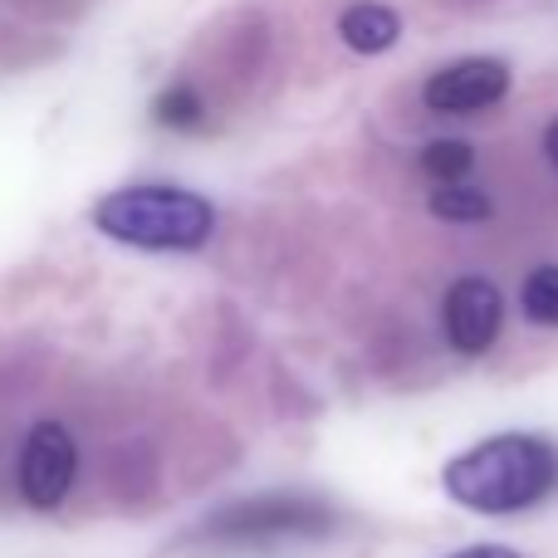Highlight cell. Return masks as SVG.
<instances>
[{
	"label": "cell",
	"mask_w": 558,
	"mask_h": 558,
	"mask_svg": "<svg viewBox=\"0 0 558 558\" xmlns=\"http://www.w3.org/2000/svg\"><path fill=\"white\" fill-rule=\"evenodd\" d=\"M446 495L481 514H514L539 505L558 485V451L544 436H490L461 451L441 475Z\"/></svg>",
	"instance_id": "6da1fadb"
},
{
	"label": "cell",
	"mask_w": 558,
	"mask_h": 558,
	"mask_svg": "<svg viewBox=\"0 0 558 558\" xmlns=\"http://www.w3.org/2000/svg\"><path fill=\"white\" fill-rule=\"evenodd\" d=\"M94 226L137 251H196L211 235L216 211L182 186H123L94 206Z\"/></svg>",
	"instance_id": "7a4b0ae2"
},
{
	"label": "cell",
	"mask_w": 558,
	"mask_h": 558,
	"mask_svg": "<svg viewBox=\"0 0 558 558\" xmlns=\"http://www.w3.org/2000/svg\"><path fill=\"white\" fill-rule=\"evenodd\" d=\"M78 475V446L74 436L59 422H39L25 436V451H20V495H25L35 510H54L64 505V495L74 490Z\"/></svg>",
	"instance_id": "3957f363"
},
{
	"label": "cell",
	"mask_w": 558,
	"mask_h": 558,
	"mask_svg": "<svg viewBox=\"0 0 558 558\" xmlns=\"http://www.w3.org/2000/svg\"><path fill=\"white\" fill-rule=\"evenodd\" d=\"M441 324H446V338H451L456 353L475 357L500 338V324H505V299L500 289L490 284L485 275H465L446 289V304H441Z\"/></svg>",
	"instance_id": "277c9868"
},
{
	"label": "cell",
	"mask_w": 558,
	"mask_h": 558,
	"mask_svg": "<svg viewBox=\"0 0 558 558\" xmlns=\"http://www.w3.org/2000/svg\"><path fill=\"white\" fill-rule=\"evenodd\" d=\"M510 94V69L500 59H461V64H446L441 74L426 78L422 98L432 113L461 118V113H481V108L500 104Z\"/></svg>",
	"instance_id": "5b68a950"
},
{
	"label": "cell",
	"mask_w": 558,
	"mask_h": 558,
	"mask_svg": "<svg viewBox=\"0 0 558 558\" xmlns=\"http://www.w3.org/2000/svg\"><path fill=\"white\" fill-rule=\"evenodd\" d=\"M338 35H343V45L357 49V54H383V49L392 45L397 35H402V20H397V10L363 0V5L343 10V20H338Z\"/></svg>",
	"instance_id": "8992f818"
},
{
	"label": "cell",
	"mask_w": 558,
	"mask_h": 558,
	"mask_svg": "<svg viewBox=\"0 0 558 558\" xmlns=\"http://www.w3.org/2000/svg\"><path fill=\"white\" fill-rule=\"evenodd\" d=\"M471 167H475V147L471 143H456V137H441V143H432L422 153V172L432 177L436 186L465 182V177H471Z\"/></svg>",
	"instance_id": "52a82bcc"
},
{
	"label": "cell",
	"mask_w": 558,
	"mask_h": 558,
	"mask_svg": "<svg viewBox=\"0 0 558 558\" xmlns=\"http://www.w3.org/2000/svg\"><path fill=\"white\" fill-rule=\"evenodd\" d=\"M524 318L539 328H558V265H539L520 289Z\"/></svg>",
	"instance_id": "ba28073f"
},
{
	"label": "cell",
	"mask_w": 558,
	"mask_h": 558,
	"mask_svg": "<svg viewBox=\"0 0 558 558\" xmlns=\"http://www.w3.org/2000/svg\"><path fill=\"white\" fill-rule=\"evenodd\" d=\"M432 211L441 216V221L471 226V221H485V216H490V196L475 192V186H465V182H446V186L432 192Z\"/></svg>",
	"instance_id": "9c48e42d"
},
{
	"label": "cell",
	"mask_w": 558,
	"mask_h": 558,
	"mask_svg": "<svg viewBox=\"0 0 558 558\" xmlns=\"http://www.w3.org/2000/svg\"><path fill=\"white\" fill-rule=\"evenodd\" d=\"M157 118H162L167 128H192L196 118H202V98H196L192 88H167V94L157 98Z\"/></svg>",
	"instance_id": "30bf717a"
},
{
	"label": "cell",
	"mask_w": 558,
	"mask_h": 558,
	"mask_svg": "<svg viewBox=\"0 0 558 558\" xmlns=\"http://www.w3.org/2000/svg\"><path fill=\"white\" fill-rule=\"evenodd\" d=\"M451 558H524V554L505 549V544H475V549H461V554H451Z\"/></svg>",
	"instance_id": "8fae6325"
},
{
	"label": "cell",
	"mask_w": 558,
	"mask_h": 558,
	"mask_svg": "<svg viewBox=\"0 0 558 558\" xmlns=\"http://www.w3.org/2000/svg\"><path fill=\"white\" fill-rule=\"evenodd\" d=\"M544 153H549V162L558 167V118L549 123V133H544Z\"/></svg>",
	"instance_id": "7c38bea8"
}]
</instances>
